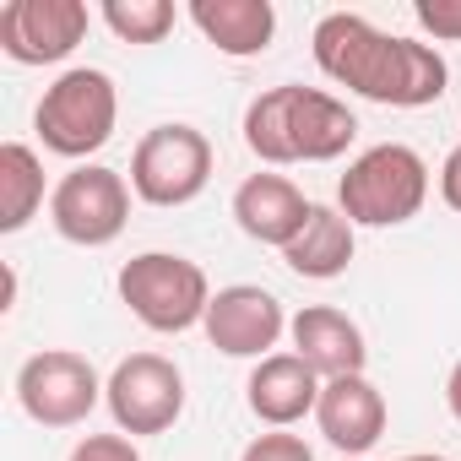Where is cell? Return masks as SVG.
I'll return each instance as SVG.
<instances>
[{"instance_id":"cell-1","label":"cell","mask_w":461,"mask_h":461,"mask_svg":"<svg viewBox=\"0 0 461 461\" xmlns=\"http://www.w3.org/2000/svg\"><path fill=\"white\" fill-rule=\"evenodd\" d=\"M310 44H315V66L337 87L385 109H429L450 87V66L434 44L380 33L358 12H326Z\"/></svg>"},{"instance_id":"cell-2","label":"cell","mask_w":461,"mask_h":461,"mask_svg":"<svg viewBox=\"0 0 461 461\" xmlns=\"http://www.w3.org/2000/svg\"><path fill=\"white\" fill-rule=\"evenodd\" d=\"M358 136V120L342 98L321 93V87H267L250 109H245V147L261 163H337Z\"/></svg>"},{"instance_id":"cell-3","label":"cell","mask_w":461,"mask_h":461,"mask_svg":"<svg viewBox=\"0 0 461 461\" xmlns=\"http://www.w3.org/2000/svg\"><path fill=\"white\" fill-rule=\"evenodd\" d=\"M114 125H120V87H114V77L98 71V66H71V71H60V77L44 87L39 109H33V131H39L44 152L71 158V163L104 152L109 136H114Z\"/></svg>"},{"instance_id":"cell-4","label":"cell","mask_w":461,"mask_h":461,"mask_svg":"<svg viewBox=\"0 0 461 461\" xmlns=\"http://www.w3.org/2000/svg\"><path fill=\"white\" fill-rule=\"evenodd\" d=\"M429 201V163L407 141H380L337 179V206L353 228H402Z\"/></svg>"},{"instance_id":"cell-5","label":"cell","mask_w":461,"mask_h":461,"mask_svg":"<svg viewBox=\"0 0 461 461\" xmlns=\"http://www.w3.org/2000/svg\"><path fill=\"white\" fill-rule=\"evenodd\" d=\"M120 299L125 310L158 331V337H179L190 326L206 321L212 310V283L195 261L185 256H168V250H147V256H131L120 267Z\"/></svg>"},{"instance_id":"cell-6","label":"cell","mask_w":461,"mask_h":461,"mask_svg":"<svg viewBox=\"0 0 461 461\" xmlns=\"http://www.w3.org/2000/svg\"><path fill=\"white\" fill-rule=\"evenodd\" d=\"M212 185V141L174 120V125H152L136 152H131V190L147 206H190L201 190Z\"/></svg>"},{"instance_id":"cell-7","label":"cell","mask_w":461,"mask_h":461,"mask_svg":"<svg viewBox=\"0 0 461 461\" xmlns=\"http://www.w3.org/2000/svg\"><path fill=\"white\" fill-rule=\"evenodd\" d=\"M50 222L66 245L104 250L125 234L131 222V185L120 168L104 163H77L55 190H50Z\"/></svg>"},{"instance_id":"cell-8","label":"cell","mask_w":461,"mask_h":461,"mask_svg":"<svg viewBox=\"0 0 461 461\" xmlns=\"http://www.w3.org/2000/svg\"><path fill=\"white\" fill-rule=\"evenodd\" d=\"M104 402H109V418L120 434H131V439L168 434L185 412V375L163 353H131L104 380Z\"/></svg>"},{"instance_id":"cell-9","label":"cell","mask_w":461,"mask_h":461,"mask_svg":"<svg viewBox=\"0 0 461 461\" xmlns=\"http://www.w3.org/2000/svg\"><path fill=\"white\" fill-rule=\"evenodd\" d=\"M17 402L33 423L44 429H77L87 423V412L104 402V380L98 369L71 353V348H44L17 369Z\"/></svg>"},{"instance_id":"cell-10","label":"cell","mask_w":461,"mask_h":461,"mask_svg":"<svg viewBox=\"0 0 461 461\" xmlns=\"http://www.w3.org/2000/svg\"><path fill=\"white\" fill-rule=\"evenodd\" d=\"M82 0H6L0 6V55L17 66H60L87 39Z\"/></svg>"},{"instance_id":"cell-11","label":"cell","mask_w":461,"mask_h":461,"mask_svg":"<svg viewBox=\"0 0 461 461\" xmlns=\"http://www.w3.org/2000/svg\"><path fill=\"white\" fill-rule=\"evenodd\" d=\"M206 342L228 358H272V348L283 342L288 331V315H283V299L256 288V283H234V288H217L212 294V310L201 321Z\"/></svg>"},{"instance_id":"cell-12","label":"cell","mask_w":461,"mask_h":461,"mask_svg":"<svg viewBox=\"0 0 461 461\" xmlns=\"http://www.w3.org/2000/svg\"><path fill=\"white\" fill-rule=\"evenodd\" d=\"M288 337H294V353L321 375V380H342V375H364L369 364V342L358 331V321L337 304H304L294 321H288Z\"/></svg>"},{"instance_id":"cell-13","label":"cell","mask_w":461,"mask_h":461,"mask_svg":"<svg viewBox=\"0 0 461 461\" xmlns=\"http://www.w3.org/2000/svg\"><path fill=\"white\" fill-rule=\"evenodd\" d=\"M310 212H315V201H304V190L288 174H250L234 190V222H240V234L256 240V245L288 250L299 240V228L310 222Z\"/></svg>"},{"instance_id":"cell-14","label":"cell","mask_w":461,"mask_h":461,"mask_svg":"<svg viewBox=\"0 0 461 461\" xmlns=\"http://www.w3.org/2000/svg\"><path fill=\"white\" fill-rule=\"evenodd\" d=\"M321 434L342 450V456H369L385 434V396L369 375H342L321 385V407H315Z\"/></svg>"},{"instance_id":"cell-15","label":"cell","mask_w":461,"mask_h":461,"mask_svg":"<svg viewBox=\"0 0 461 461\" xmlns=\"http://www.w3.org/2000/svg\"><path fill=\"white\" fill-rule=\"evenodd\" d=\"M321 375L299 358V353H272L250 369V385H245V402L250 412L267 423V429H294L304 423L315 407H321Z\"/></svg>"},{"instance_id":"cell-16","label":"cell","mask_w":461,"mask_h":461,"mask_svg":"<svg viewBox=\"0 0 461 461\" xmlns=\"http://www.w3.org/2000/svg\"><path fill=\"white\" fill-rule=\"evenodd\" d=\"M190 23L228 60H256L277 39V6L272 0H190Z\"/></svg>"},{"instance_id":"cell-17","label":"cell","mask_w":461,"mask_h":461,"mask_svg":"<svg viewBox=\"0 0 461 461\" xmlns=\"http://www.w3.org/2000/svg\"><path fill=\"white\" fill-rule=\"evenodd\" d=\"M353 250H358V240H353V222L342 217V206H321L315 201L310 222L283 250V261H288V272H299L310 283H331V277H342L353 267Z\"/></svg>"},{"instance_id":"cell-18","label":"cell","mask_w":461,"mask_h":461,"mask_svg":"<svg viewBox=\"0 0 461 461\" xmlns=\"http://www.w3.org/2000/svg\"><path fill=\"white\" fill-rule=\"evenodd\" d=\"M44 206V163L28 141L0 147V234H23Z\"/></svg>"},{"instance_id":"cell-19","label":"cell","mask_w":461,"mask_h":461,"mask_svg":"<svg viewBox=\"0 0 461 461\" xmlns=\"http://www.w3.org/2000/svg\"><path fill=\"white\" fill-rule=\"evenodd\" d=\"M104 23L120 44H163L179 23L168 0H104Z\"/></svg>"},{"instance_id":"cell-20","label":"cell","mask_w":461,"mask_h":461,"mask_svg":"<svg viewBox=\"0 0 461 461\" xmlns=\"http://www.w3.org/2000/svg\"><path fill=\"white\" fill-rule=\"evenodd\" d=\"M412 17L429 39L461 44V0H412Z\"/></svg>"},{"instance_id":"cell-21","label":"cell","mask_w":461,"mask_h":461,"mask_svg":"<svg viewBox=\"0 0 461 461\" xmlns=\"http://www.w3.org/2000/svg\"><path fill=\"white\" fill-rule=\"evenodd\" d=\"M240 461H315V450H310L299 434L272 429V434H256V439L245 445V456H240Z\"/></svg>"},{"instance_id":"cell-22","label":"cell","mask_w":461,"mask_h":461,"mask_svg":"<svg viewBox=\"0 0 461 461\" xmlns=\"http://www.w3.org/2000/svg\"><path fill=\"white\" fill-rule=\"evenodd\" d=\"M71 461H141V450L131 434H87V439H77Z\"/></svg>"},{"instance_id":"cell-23","label":"cell","mask_w":461,"mask_h":461,"mask_svg":"<svg viewBox=\"0 0 461 461\" xmlns=\"http://www.w3.org/2000/svg\"><path fill=\"white\" fill-rule=\"evenodd\" d=\"M439 195H445V206L450 212H461V141L445 152V163H439Z\"/></svg>"},{"instance_id":"cell-24","label":"cell","mask_w":461,"mask_h":461,"mask_svg":"<svg viewBox=\"0 0 461 461\" xmlns=\"http://www.w3.org/2000/svg\"><path fill=\"white\" fill-rule=\"evenodd\" d=\"M445 407H450V418L461 423V358L450 364V380H445Z\"/></svg>"},{"instance_id":"cell-25","label":"cell","mask_w":461,"mask_h":461,"mask_svg":"<svg viewBox=\"0 0 461 461\" xmlns=\"http://www.w3.org/2000/svg\"><path fill=\"white\" fill-rule=\"evenodd\" d=\"M342 461H380V456H342ZM396 461H450V456H434V450H418V456H396Z\"/></svg>"}]
</instances>
